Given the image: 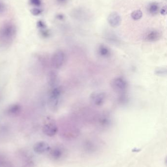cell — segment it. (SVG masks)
<instances>
[{
    "mask_svg": "<svg viewBox=\"0 0 167 167\" xmlns=\"http://www.w3.org/2000/svg\"><path fill=\"white\" fill-rule=\"evenodd\" d=\"M16 25L11 22H7L0 27V45L8 46L11 45L16 37Z\"/></svg>",
    "mask_w": 167,
    "mask_h": 167,
    "instance_id": "6da1fadb",
    "label": "cell"
},
{
    "mask_svg": "<svg viewBox=\"0 0 167 167\" xmlns=\"http://www.w3.org/2000/svg\"><path fill=\"white\" fill-rule=\"evenodd\" d=\"M61 95L62 91L60 87H55L53 88L49 98V105L52 109H56L59 107Z\"/></svg>",
    "mask_w": 167,
    "mask_h": 167,
    "instance_id": "7a4b0ae2",
    "label": "cell"
},
{
    "mask_svg": "<svg viewBox=\"0 0 167 167\" xmlns=\"http://www.w3.org/2000/svg\"><path fill=\"white\" fill-rule=\"evenodd\" d=\"M111 86L116 92L123 94L127 90L128 84L125 78L122 77H117L111 81Z\"/></svg>",
    "mask_w": 167,
    "mask_h": 167,
    "instance_id": "3957f363",
    "label": "cell"
},
{
    "mask_svg": "<svg viewBox=\"0 0 167 167\" xmlns=\"http://www.w3.org/2000/svg\"><path fill=\"white\" fill-rule=\"evenodd\" d=\"M66 60V55L63 51L58 50L52 56L51 64L55 69H59L62 67Z\"/></svg>",
    "mask_w": 167,
    "mask_h": 167,
    "instance_id": "277c9868",
    "label": "cell"
},
{
    "mask_svg": "<svg viewBox=\"0 0 167 167\" xmlns=\"http://www.w3.org/2000/svg\"><path fill=\"white\" fill-rule=\"evenodd\" d=\"M106 99V95L102 92H95L90 97L91 103L96 107H101L104 105Z\"/></svg>",
    "mask_w": 167,
    "mask_h": 167,
    "instance_id": "5b68a950",
    "label": "cell"
},
{
    "mask_svg": "<svg viewBox=\"0 0 167 167\" xmlns=\"http://www.w3.org/2000/svg\"><path fill=\"white\" fill-rule=\"evenodd\" d=\"M58 131V128L53 120H50L46 123L43 127V132L46 136H53Z\"/></svg>",
    "mask_w": 167,
    "mask_h": 167,
    "instance_id": "8992f818",
    "label": "cell"
},
{
    "mask_svg": "<svg viewBox=\"0 0 167 167\" xmlns=\"http://www.w3.org/2000/svg\"><path fill=\"white\" fill-rule=\"evenodd\" d=\"M161 37V34L158 30H150L144 35V40L147 42H153L158 41Z\"/></svg>",
    "mask_w": 167,
    "mask_h": 167,
    "instance_id": "52a82bcc",
    "label": "cell"
},
{
    "mask_svg": "<svg viewBox=\"0 0 167 167\" xmlns=\"http://www.w3.org/2000/svg\"><path fill=\"white\" fill-rule=\"evenodd\" d=\"M50 149V147L49 144L43 141L37 142L33 147L34 151L38 154H42L48 152Z\"/></svg>",
    "mask_w": 167,
    "mask_h": 167,
    "instance_id": "ba28073f",
    "label": "cell"
},
{
    "mask_svg": "<svg viewBox=\"0 0 167 167\" xmlns=\"http://www.w3.org/2000/svg\"><path fill=\"white\" fill-rule=\"evenodd\" d=\"M65 149L63 148L57 146L52 149L50 153V155L53 160H59L62 158L65 154Z\"/></svg>",
    "mask_w": 167,
    "mask_h": 167,
    "instance_id": "9c48e42d",
    "label": "cell"
},
{
    "mask_svg": "<svg viewBox=\"0 0 167 167\" xmlns=\"http://www.w3.org/2000/svg\"><path fill=\"white\" fill-rule=\"evenodd\" d=\"M121 17L117 12H113L108 17V22L109 25L113 28H117L121 24Z\"/></svg>",
    "mask_w": 167,
    "mask_h": 167,
    "instance_id": "30bf717a",
    "label": "cell"
},
{
    "mask_svg": "<svg viewBox=\"0 0 167 167\" xmlns=\"http://www.w3.org/2000/svg\"><path fill=\"white\" fill-rule=\"evenodd\" d=\"M99 55L103 58H108L111 55V52L109 47L105 45H99L98 49Z\"/></svg>",
    "mask_w": 167,
    "mask_h": 167,
    "instance_id": "8fae6325",
    "label": "cell"
},
{
    "mask_svg": "<svg viewBox=\"0 0 167 167\" xmlns=\"http://www.w3.org/2000/svg\"><path fill=\"white\" fill-rule=\"evenodd\" d=\"M58 81H59L58 75L56 71H50L49 74V77H48V83H49L50 86L53 87V88L57 87Z\"/></svg>",
    "mask_w": 167,
    "mask_h": 167,
    "instance_id": "7c38bea8",
    "label": "cell"
},
{
    "mask_svg": "<svg viewBox=\"0 0 167 167\" xmlns=\"http://www.w3.org/2000/svg\"><path fill=\"white\" fill-rule=\"evenodd\" d=\"M160 5L159 4L156 2H153L149 4L147 7V10L150 14L155 15L159 13L160 10Z\"/></svg>",
    "mask_w": 167,
    "mask_h": 167,
    "instance_id": "4fadbf2b",
    "label": "cell"
},
{
    "mask_svg": "<svg viewBox=\"0 0 167 167\" xmlns=\"http://www.w3.org/2000/svg\"><path fill=\"white\" fill-rule=\"evenodd\" d=\"M21 107L18 105H13L11 106L8 109V112L11 115H16L20 113Z\"/></svg>",
    "mask_w": 167,
    "mask_h": 167,
    "instance_id": "5bb4252c",
    "label": "cell"
},
{
    "mask_svg": "<svg viewBox=\"0 0 167 167\" xmlns=\"http://www.w3.org/2000/svg\"><path fill=\"white\" fill-rule=\"evenodd\" d=\"M0 167H13L4 155L0 154Z\"/></svg>",
    "mask_w": 167,
    "mask_h": 167,
    "instance_id": "9a60e30c",
    "label": "cell"
},
{
    "mask_svg": "<svg viewBox=\"0 0 167 167\" xmlns=\"http://www.w3.org/2000/svg\"><path fill=\"white\" fill-rule=\"evenodd\" d=\"M143 13L140 10H136L131 13V18L134 20H139L142 18Z\"/></svg>",
    "mask_w": 167,
    "mask_h": 167,
    "instance_id": "2e32d148",
    "label": "cell"
},
{
    "mask_svg": "<svg viewBox=\"0 0 167 167\" xmlns=\"http://www.w3.org/2000/svg\"><path fill=\"white\" fill-rule=\"evenodd\" d=\"M43 12V9L38 7H34L31 10V13L32 15H33V16H39Z\"/></svg>",
    "mask_w": 167,
    "mask_h": 167,
    "instance_id": "e0dca14e",
    "label": "cell"
},
{
    "mask_svg": "<svg viewBox=\"0 0 167 167\" xmlns=\"http://www.w3.org/2000/svg\"><path fill=\"white\" fill-rule=\"evenodd\" d=\"M29 4L34 7H40L42 4V0H29Z\"/></svg>",
    "mask_w": 167,
    "mask_h": 167,
    "instance_id": "ac0fdd59",
    "label": "cell"
},
{
    "mask_svg": "<svg viewBox=\"0 0 167 167\" xmlns=\"http://www.w3.org/2000/svg\"><path fill=\"white\" fill-rule=\"evenodd\" d=\"M155 73L158 76H164L167 74V69L166 68H159L157 69L155 71Z\"/></svg>",
    "mask_w": 167,
    "mask_h": 167,
    "instance_id": "d6986e66",
    "label": "cell"
},
{
    "mask_svg": "<svg viewBox=\"0 0 167 167\" xmlns=\"http://www.w3.org/2000/svg\"><path fill=\"white\" fill-rule=\"evenodd\" d=\"M36 25L37 28H38L39 29H40V30L46 28V24L43 20H39L37 22Z\"/></svg>",
    "mask_w": 167,
    "mask_h": 167,
    "instance_id": "ffe728a7",
    "label": "cell"
},
{
    "mask_svg": "<svg viewBox=\"0 0 167 167\" xmlns=\"http://www.w3.org/2000/svg\"><path fill=\"white\" fill-rule=\"evenodd\" d=\"M7 10V6L2 1L0 0V14H3Z\"/></svg>",
    "mask_w": 167,
    "mask_h": 167,
    "instance_id": "44dd1931",
    "label": "cell"
},
{
    "mask_svg": "<svg viewBox=\"0 0 167 167\" xmlns=\"http://www.w3.org/2000/svg\"><path fill=\"white\" fill-rule=\"evenodd\" d=\"M110 123V119L106 116H103L101 118V123L103 126H107Z\"/></svg>",
    "mask_w": 167,
    "mask_h": 167,
    "instance_id": "7402d4cb",
    "label": "cell"
},
{
    "mask_svg": "<svg viewBox=\"0 0 167 167\" xmlns=\"http://www.w3.org/2000/svg\"><path fill=\"white\" fill-rule=\"evenodd\" d=\"M40 34H41V35L43 37L47 38V37L49 36L50 35V32L49 30L45 28V29L40 30Z\"/></svg>",
    "mask_w": 167,
    "mask_h": 167,
    "instance_id": "603a6c76",
    "label": "cell"
},
{
    "mask_svg": "<svg viewBox=\"0 0 167 167\" xmlns=\"http://www.w3.org/2000/svg\"><path fill=\"white\" fill-rule=\"evenodd\" d=\"M160 12L161 14L162 15H166L167 14V7L166 5L163 7L160 10Z\"/></svg>",
    "mask_w": 167,
    "mask_h": 167,
    "instance_id": "cb8c5ba5",
    "label": "cell"
},
{
    "mask_svg": "<svg viewBox=\"0 0 167 167\" xmlns=\"http://www.w3.org/2000/svg\"><path fill=\"white\" fill-rule=\"evenodd\" d=\"M56 18L57 19V20H60V21H63L65 19V16L62 14L60 13V14L56 15Z\"/></svg>",
    "mask_w": 167,
    "mask_h": 167,
    "instance_id": "d4e9b609",
    "label": "cell"
},
{
    "mask_svg": "<svg viewBox=\"0 0 167 167\" xmlns=\"http://www.w3.org/2000/svg\"><path fill=\"white\" fill-rule=\"evenodd\" d=\"M56 1L59 4H61V5L66 4L68 1V0H56Z\"/></svg>",
    "mask_w": 167,
    "mask_h": 167,
    "instance_id": "484cf974",
    "label": "cell"
}]
</instances>
